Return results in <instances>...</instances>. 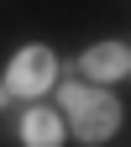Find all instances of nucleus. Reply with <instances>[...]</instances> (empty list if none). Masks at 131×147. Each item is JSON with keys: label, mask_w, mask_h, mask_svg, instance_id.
I'll list each match as a JSON object with an SVG mask.
<instances>
[{"label": "nucleus", "mask_w": 131, "mask_h": 147, "mask_svg": "<svg viewBox=\"0 0 131 147\" xmlns=\"http://www.w3.org/2000/svg\"><path fill=\"white\" fill-rule=\"evenodd\" d=\"M11 100H16V95H11V89H5V84H0V110H5V105H11Z\"/></svg>", "instance_id": "obj_5"}, {"label": "nucleus", "mask_w": 131, "mask_h": 147, "mask_svg": "<svg viewBox=\"0 0 131 147\" xmlns=\"http://www.w3.org/2000/svg\"><path fill=\"white\" fill-rule=\"evenodd\" d=\"M16 137H21V147H63L68 142V121L58 105H26L21 121H16Z\"/></svg>", "instance_id": "obj_4"}, {"label": "nucleus", "mask_w": 131, "mask_h": 147, "mask_svg": "<svg viewBox=\"0 0 131 147\" xmlns=\"http://www.w3.org/2000/svg\"><path fill=\"white\" fill-rule=\"evenodd\" d=\"M0 84H5L16 100H42L47 89L58 84V53H52L47 42H26V47H16Z\"/></svg>", "instance_id": "obj_2"}, {"label": "nucleus", "mask_w": 131, "mask_h": 147, "mask_svg": "<svg viewBox=\"0 0 131 147\" xmlns=\"http://www.w3.org/2000/svg\"><path fill=\"white\" fill-rule=\"evenodd\" d=\"M79 79H89V84H121V79H131V47L126 42H116V37H105V42H89L84 53H79Z\"/></svg>", "instance_id": "obj_3"}, {"label": "nucleus", "mask_w": 131, "mask_h": 147, "mask_svg": "<svg viewBox=\"0 0 131 147\" xmlns=\"http://www.w3.org/2000/svg\"><path fill=\"white\" fill-rule=\"evenodd\" d=\"M52 89H58V110H63L73 142L100 147V142H110V137L121 131L126 110H121V100L110 95L105 84H89V79H58Z\"/></svg>", "instance_id": "obj_1"}]
</instances>
